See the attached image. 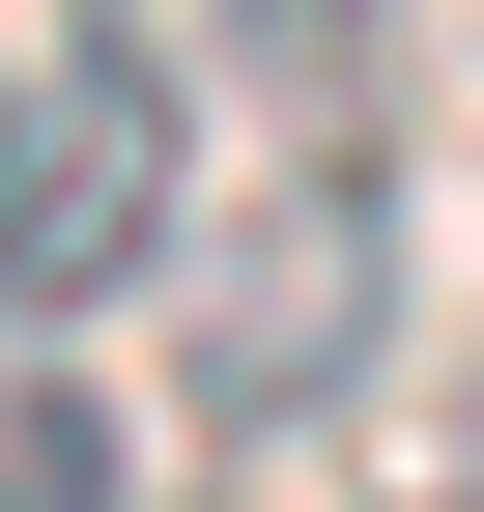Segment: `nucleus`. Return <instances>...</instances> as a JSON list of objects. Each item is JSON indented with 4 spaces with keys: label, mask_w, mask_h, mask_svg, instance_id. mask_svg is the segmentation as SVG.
<instances>
[{
    "label": "nucleus",
    "mask_w": 484,
    "mask_h": 512,
    "mask_svg": "<svg viewBox=\"0 0 484 512\" xmlns=\"http://www.w3.org/2000/svg\"><path fill=\"white\" fill-rule=\"evenodd\" d=\"M456 484H484V370H456Z\"/></svg>",
    "instance_id": "4"
},
{
    "label": "nucleus",
    "mask_w": 484,
    "mask_h": 512,
    "mask_svg": "<svg viewBox=\"0 0 484 512\" xmlns=\"http://www.w3.org/2000/svg\"><path fill=\"white\" fill-rule=\"evenodd\" d=\"M171 228H200V86H171V29L29 0V29H0V313L171 285Z\"/></svg>",
    "instance_id": "2"
},
{
    "label": "nucleus",
    "mask_w": 484,
    "mask_h": 512,
    "mask_svg": "<svg viewBox=\"0 0 484 512\" xmlns=\"http://www.w3.org/2000/svg\"><path fill=\"white\" fill-rule=\"evenodd\" d=\"M371 370H399V143H371V114H314L257 200H200V228H171V427L314 456Z\"/></svg>",
    "instance_id": "1"
},
{
    "label": "nucleus",
    "mask_w": 484,
    "mask_h": 512,
    "mask_svg": "<svg viewBox=\"0 0 484 512\" xmlns=\"http://www.w3.org/2000/svg\"><path fill=\"white\" fill-rule=\"evenodd\" d=\"M114 484H143V427L57 370V313H0V512H114Z\"/></svg>",
    "instance_id": "3"
}]
</instances>
